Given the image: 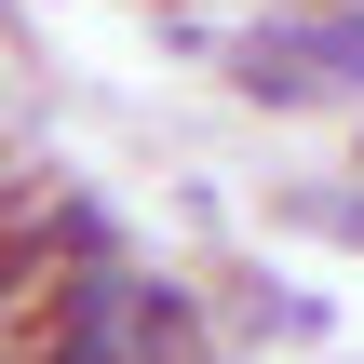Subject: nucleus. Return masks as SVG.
I'll return each instance as SVG.
<instances>
[{
	"mask_svg": "<svg viewBox=\"0 0 364 364\" xmlns=\"http://www.w3.org/2000/svg\"><path fill=\"white\" fill-rule=\"evenodd\" d=\"M203 364H216V351H203Z\"/></svg>",
	"mask_w": 364,
	"mask_h": 364,
	"instance_id": "nucleus-4",
	"label": "nucleus"
},
{
	"mask_svg": "<svg viewBox=\"0 0 364 364\" xmlns=\"http://www.w3.org/2000/svg\"><path fill=\"white\" fill-rule=\"evenodd\" d=\"M324 230H351V243H364V203H324Z\"/></svg>",
	"mask_w": 364,
	"mask_h": 364,
	"instance_id": "nucleus-3",
	"label": "nucleus"
},
{
	"mask_svg": "<svg viewBox=\"0 0 364 364\" xmlns=\"http://www.w3.org/2000/svg\"><path fill=\"white\" fill-rule=\"evenodd\" d=\"M230 81L257 108H311V95H364V0H297L270 27L230 41Z\"/></svg>",
	"mask_w": 364,
	"mask_h": 364,
	"instance_id": "nucleus-1",
	"label": "nucleus"
},
{
	"mask_svg": "<svg viewBox=\"0 0 364 364\" xmlns=\"http://www.w3.org/2000/svg\"><path fill=\"white\" fill-rule=\"evenodd\" d=\"M54 257H68V270H108V257H122V230H108L95 203H54Z\"/></svg>",
	"mask_w": 364,
	"mask_h": 364,
	"instance_id": "nucleus-2",
	"label": "nucleus"
}]
</instances>
